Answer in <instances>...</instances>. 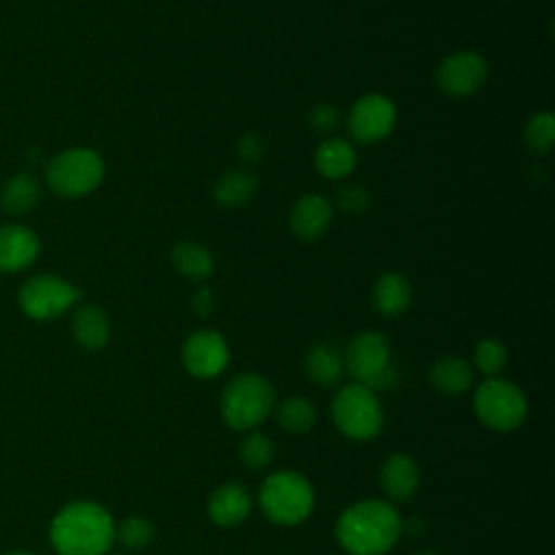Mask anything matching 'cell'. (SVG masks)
<instances>
[{"label":"cell","instance_id":"obj_1","mask_svg":"<svg viewBox=\"0 0 555 555\" xmlns=\"http://www.w3.org/2000/svg\"><path fill=\"white\" fill-rule=\"evenodd\" d=\"M403 531L397 507L382 499H366L345 507L336 520V540L349 555H384Z\"/></svg>","mask_w":555,"mask_h":555},{"label":"cell","instance_id":"obj_2","mask_svg":"<svg viewBox=\"0 0 555 555\" xmlns=\"http://www.w3.org/2000/svg\"><path fill=\"white\" fill-rule=\"evenodd\" d=\"M59 555H106L115 542L113 516L93 501H72L50 522Z\"/></svg>","mask_w":555,"mask_h":555},{"label":"cell","instance_id":"obj_3","mask_svg":"<svg viewBox=\"0 0 555 555\" xmlns=\"http://www.w3.org/2000/svg\"><path fill=\"white\" fill-rule=\"evenodd\" d=\"M221 416L236 431H251L275 410V390L260 373H238L221 392Z\"/></svg>","mask_w":555,"mask_h":555},{"label":"cell","instance_id":"obj_4","mask_svg":"<svg viewBox=\"0 0 555 555\" xmlns=\"http://www.w3.org/2000/svg\"><path fill=\"white\" fill-rule=\"evenodd\" d=\"M258 501L271 522L293 527L310 516L314 507V488L301 473L278 470L262 481Z\"/></svg>","mask_w":555,"mask_h":555},{"label":"cell","instance_id":"obj_5","mask_svg":"<svg viewBox=\"0 0 555 555\" xmlns=\"http://www.w3.org/2000/svg\"><path fill=\"white\" fill-rule=\"evenodd\" d=\"M332 418L338 431L351 440H373L384 427V410L377 392L360 382L343 384L332 399Z\"/></svg>","mask_w":555,"mask_h":555},{"label":"cell","instance_id":"obj_6","mask_svg":"<svg viewBox=\"0 0 555 555\" xmlns=\"http://www.w3.org/2000/svg\"><path fill=\"white\" fill-rule=\"evenodd\" d=\"M104 160L95 150L69 147L56 154L46 169L48 186L61 197H82L100 186Z\"/></svg>","mask_w":555,"mask_h":555},{"label":"cell","instance_id":"obj_7","mask_svg":"<svg viewBox=\"0 0 555 555\" xmlns=\"http://www.w3.org/2000/svg\"><path fill=\"white\" fill-rule=\"evenodd\" d=\"M477 418L492 431H512L522 425L527 416V397L509 379L486 377L473 397Z\"/></svg>","mask_w":555,"mask_h":555},{"label":"cell","instance_id":"obj_8","mask_svg":"<svg viewBox=\"0 0 555 555\" xmlns=\"http://www.w3.org/2000/svg\"><path fill=\"white\" fill-rule=\"evenodd\" d=\"M345 371L360 384L377 390L390 386L395 373L390 369V345L382 332L366 330L351 338L343 353Z\"/></svg>","mask_w":555,"mask_h":555},{"label":"cell","instance_id":"obj_9","mask_svg":"<svg viewBox=\"0 0 555 555\" xmlns=\"http://www.w3.org/2000/svg\"><path fill=\"white\" fill-rule=\"evenodd\" d=\"M80 299V291L65 278L41 273L33 275L20 288L17 301L26 317L35 321H50L65 314Z\"/></svg>","mask_w":555,"mask_h":555},{"label":"cell","instance_id":"obj_10","mask_svg":"<svg viewBox=\"0 0 555 555\" xmlns=\"http://www.w3.org/2000/svg\"><path fill=\"white\" fill-rule=\"evenodd\" d=\"M488 61L475 50L447 54L436 69V85L449 98H470L488 80Z\"/></svg>","mask_w":555,"mask_h":555},{"label":"cell","instance_id":"obj_11","mask_svg":"<svg viewBox=\"0 0 555 555\" xmlns=\"http://www.w3.org/2000/svg\"><path fill=\"white\" fill-rule=\"evenodd\" d=\"M397 124V108L392 100L384 93L371 91L360 95L347 117L351 137L358 143H377L384 141Z\"/></svg>","mask_w":555,"mask_h":555},{"label":"cell","instance_id":"obj_12","mask_svg":"<svg viewBox=\"0 0 555 555\" xmlns=\"http://www.w3.org/2000/svg\"><path fill=\"white\" fill-rule=\"evenodd\" d=\"M182 364L197 379H210L225 371L230 362L228 340L210 327L195 330L182 343Z\"/></svg>","mask_w":555,"mask_h":555},{"label":"cell","instance_id":"obj_13","mask_svg":"<svg viewBox=\"0 0 555 555\" xmlns=\"http://www.w3.org/2000/svg\"><path fill=\"white\" fill-rule=\"evenodd\" d=\"M291 230L301 241H317L332 223V202L323 193H304L291 208Z\"/></svg>","mask_w":555,"mask_h":555},{"label":"cell","instance_id":"obj_14","mask_svg":"<svg viewBox=\"0 0 555 555\" xmlns=\"http://www.w3.org/2000/svg\"><path fill=\"white\" fill-rule=\"evenodd\" d=\"M39 256V238L26 225L0 228V271L15 273L30 267Z\"/></svg>","mask_w":555,"mask_h":555},{"label":"cell","instance_id":"obj_15","mask_svg":"<svg viewBox=\"0 0 555 555\" xmlns=\"http://www.w3.org/2000/svg\"><path fill=\"white\" fill-rule=\"evenodd\" d=\"M421 483V470L414 457L408 453H392L379 466V486L395 503L408 501L416 494Z\"/></svg>","mask_w":555,"mask_h":555},{"label":"cell","instance_id":"obj_16","mask_svg":"<svg viewBox=\"0 0 555 555\" xmlns=\"http://www.w3.org/2000/svg\"><path fill=\"white\" fill-rule=\"evenodd\" d=\"M208 518L219 527H236L251 512V496L238 481L221 483L212 490L208 505Z\"/></svg>","mask_w":555,"mask_h":555},{"label":"cell","instance_id":"obj_17","mask_svg":"<svg viewBox=\"0 0 555 555\" xmlns=\"http://www.w3.org/2000/svg\"><path fill=\"white\" fill-rule=\"evenodd\" d=\"M358 163L356 147L343 137H327L314 150V167L327 180H345Z\"/></svg>","mask_w":555,"mask_h":555},{"label":"cell","instance_id":"obj_18","mask_svg":"<svg viewBox=\"0 0 555 555\" xmlns=\"http://www.w3.org/2000/svg\"><path fill=\"white\" fill-rule=\"evenodd\" d=\"M72 334L82 349H89V351L102 349L111 338L108 314L95 304H82L74 312Z\"/></svg>","mask_w":555,"mask_h":555},{"label":"cell","instance_id":"obj_19","mask_svg":"<svg viewBox=\"0 0 555 555\" xmlns=\"http://www.w3.org/2000/svg\"><path fill=\"white\" fill-rule=\"evenodd\" d=\"M373 306L382 317H399L408 310L412 301V286L405 275L388 271L379 275L373 284Z\"/></svg>","mask_w":555,"mask_h":555},{"label":"cell","instance_id":"obj_20","mask_svg":"<svg viewBox=\"0 0 555 555\" xmlns=\"http://www.w3.org/2000/svg\"><path fill=\"white\" fill-rule=\"evenodd\" d=\"M429 382L444 395H464L473 386V366L460 356H442L431 364Z\"/></svg>","mask_w":555,"mask_h":555},{"label":"cell","instance_id":"obj_21","mask_svg":"<svg viewBox=\"0 0 555 555\" xmlns=\"http://www.w3.org/2000/svg\"><path fill=\"white\" fill-rule=\"evenodd\" d=\"M306 375L321 388H332L343 379L345 373V362L343 353H338L336 347L332 345H314L308 349L306 360H304Z\"/></svg>","mask_w":555,"mask_h":555},{"label":"cell","instance_id":"obj_22","mask_svg":"<svg viewBox=\"0 0 555 555\" xmlns=\"http://www.w3.org/2000/svg\"><path fill=\"white\" fill-rule=\"evenodd\" d=\"M258 191V180L251 171L247 169H232L223 176L212 186V197L219 206L225 208H238L245 206Z\"/></svg>","mask_w":555,"mask_h":555},{"label":"cell","instance_id":"obj_23","mask_svg":"<svg viewBox=\"0 0 555 555\" xmlns=\"http://www.w3.org/2000/svg\"><path fill=\"white\" fill-rule=\"evenodd\" d=\"M171 262L176 271L189 280L202 282L212 273V254L193 241H180L171 247Z\"/></svg>","mask_w":555,"mask_h":555},{"label":"cell","instance_id":"obj_24","mask_svg":"<svg viewBox=\"0 0 555 555\" xmlns=\"http://www.w3.org/2000/svg\"><path fill=\"white\" fill-rule=\"evenodd\" d=\"M39 193H41L39 182L33 176L17 173L4 182L0 199H2L4 210L13 212V215H22L37 206Z\"/></svg>","mask_w":555,"mask_h":555},{"label":"cell","instance_id":"obj_25","mask_svg":"<svg viewBox=\"0 0 555 555\" xmlns=\"http://www.w3.org/2000/svg\"><path fill=\"white\" fill-rule=\"evenodd\" d=\"M278 423L291 434H306L317 423V408L301 395H291L278 405Z\"/></svg>","mask_w":555,"mask_h":555},{"label":"cell","instance_id":"obj_26","mask_svg":"<svg viewBox=\"0 0 555 555\" xmlns=\"http://www.w3.org/2000/svg\"><path fill=\"white\" fill-rule=\"evenodd\" d=\"M273 442L267 434L251 429L238 442V460L249 470H264L273 462Z\"/></svg>","mask_w":555,"mask_h":555},{"label":"cell","instance_id":"obj_27","mask_svg":"<svg viewBox=\"0 0 555 555\" xmlns=\"http://www.w3.org/2000/svg\"><path fill=\"white\" fill-rule=\"evenodd\" d=\"M522 139L527 143L529 150L538 152V154H546L551 152L553 143H555V117L551 111H538L533 113L525 128H522Z\"/></svg>","mask_w":555,"mask_h":555},{"label":"cell","instance_id":"obj_28","mask_svg":"<svg viewBox=\"0 0 555 555\" xmlns=\"http://www.w3.org/2000/svg\"><path fill=\"white\" fill-rule=\"evenodd\" d=\"M156 529L145 516H126L119 525H115V540H119L126 548H145L154 542Z\"/></svg>","mask_w":555,"mask_h":555},{"label":"cell","instance_id":"obj_29","mask_svg":"<svg viewBox=\"0 0 555 555\" xmlns=\"http://www.w3.org/2000/svg\"><path fill=\"white\" fill-rule=\"evenodd\" d=\"M507 362V349L496 338H481L473 353V364L486 377H496Z\"/></svg>","mask_w":555,"mask_h":555},{"label":"cell","instance_id":"obj_30","mask_svg":"<svg viewBox=\"0 0 555 555\" xmlns=\"http://www.w3.org/2000/svg\"><path fill=\"white\" fill-rule=\"evenodd\" d=\"M336 204H338L343 210H347V212H351V215H358V212H362V210L369 208L371 195H369V191H366L364 186L345 184V186H340L338 193H336Z\"/></svg>","mask_w":555,"mask_h":555},{"label":"cell","instance_id":"obj_31","mask_svg":"<svg viewBox=\"0 0 555 555\" xmlns=\"http://www.w3.org/2000/svg\"><path fill=\"white\" fill-rule=\"evenodd\" d=\"M310 124L317 132H330L338 126V111L332 104H317L310 111Z\"/></svg>","mask_w":555,"mask_h":555},{"label":"cell","instance_id":"obj_32","mask_svg":"<svg viewBox=\"0 0 555 555\" xmlns=\"http://www.w3.org/2000/svg\"><path fill=\"white\" fill-rule=\"evenodd\" d=\"M262 139L256 134V132H247L238 139V145H236V152H238V158L245 160V163H251L256 158L262 156Z\"/></svg>","mask_w":555,"mask_h":555},{"label":"cell","instance_id":"obj_33","mask_svg":"<svg viewBox=\"0 0 555 555\" xmlns=\"http://www.w3.org/2000/svg\"><path fill=\"white\" fill-rule=\"evenodd\" d=\"M191 306L193 310L199 314V317H208L215 308V295L208 286H202L193 293V299H191Z\"/></svg>","mask_w":555,"mask_h":555},{"label":"cell","instance_id":"obj_34","mask_svg":"<svg viewBox=\"0 0 555 555\" xmlns=\"http://www.w3.org/2000/svg\"><path fill=\"white\" fill-rule=\"evenodd\" d=\"M7 555H35V553H26V551H13V553H7Z\"/></svg>","mask_w":555,"mask_h":555},{"label":"cell","instance_id":"obj_35","mask_svg":"<svg viewBox=\"0 0 555 555\" xmlns=\"http://www.w3.org/2000/svg\"><path fill=\"white\" fill-rule=\"evenodd\" d=\"M416 555H438V553H434V551H423V553H416Z\"/></svg>","mask_w":555,"mask_h":555}]
</instances>
